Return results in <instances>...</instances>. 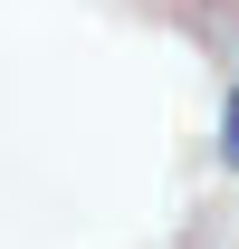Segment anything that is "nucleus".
<instances>
[{
    "label": "nucleus",
    "instance_id": "nucleus-1",
    "mask_svg": "<svg viewBox=\"0 0 239 249\" xmlns=\"http://www.w3.org/2000/svg\"><path fill=\"white\" fill-rule=\"evenodd\" d=\"M220 163L239 173V87H230V115H220Z\"/></svg>",
    "mask_w": 239,
    "mask_h": 249
}]
</instances>
